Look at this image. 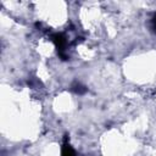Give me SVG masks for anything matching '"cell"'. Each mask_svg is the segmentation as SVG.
I'll return each instance as SVG.
<instances>
[{
  "label": "cell",
  "mask_w": 156,
  "mask_h": 156,
  "mask_svg": "<svg viewBox=\"0 0 156 156\" xmlns=\"http://www.w3.org/2000/svg\"><path fill=\"white\" fill-rule=\"evenodd\" d=\"M152 28H154L155 32H156V15L152 17Z\"/></svg>",
  "instance_id": "277c9868"
},
{
  "label": "cell",
  "mask_w": 156,
  "mask_h": 156,
  "mask_svg": "<svg viewBox=\"0 0 156 156\" xmlns=\"http://www.w3.org/2000/svg\"><path fill=\"white\" fill-rule=\"evenodd\" d=\"M61 156H76L74 150L72 149V146H71L67 141H65V144H63V146H62Z\"/></svg>",
  "instance_id": "7a4b0ae2"
},
{
  "label": "cell",
  "mask_w": 156,
  "mask_h": 156,
  "mask_svg": "<svg viewBox=\"0 0 156 156\" xmlns=\"http://www.w3.org/2000/svg\"><path fill=\"white\" fill-rule=\"evenodd\" d=\"M73 90H74L76 93H78V94H82V93L85 91V88L82 87L80 84H76V85H73Z\"/></svg>",
  "instance_id": "3957f363"
},
{
  "label": "cell",
  "mask_w": 156,
  "mask_h": 156,
  "mask_svg": "<svg viewBox=\"0 0 156 156\" xmlns=\"http://www.w3.org/2000/svg\"><path fill=\"white\" fill-rule=\"evenodd\" d=\"M52 41L55 43L58 54H60L62 57H65L63 51H65V48H66V38H65L62 34H54V35H52Z\"/></svg>",
  "instance_id": "6da1fadb"
}]
</instances>
